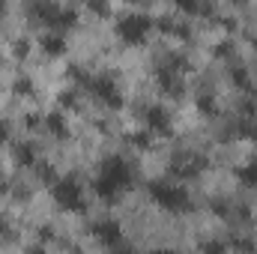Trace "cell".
<instances>
[{
    "label": "cell",
    "instance_id": "6da1fadb",
    "mask_svg": "<svg viewBox=\"0 0 257 254\" xmlns=\"http://www.w3.org/2000/svg\"><path fill=\"white\" fill-rule=\"evenodd\" d=\"M128 180H132L128 165L120 156H111V159L102 165V174H99V180H96V191H99V197L114 200V197L128 186Z\"/></svg>",
    "mask_w": 257,
    "mask_h": 254
},
{
    "label": "cell",
    "instance_id": "7a4b0ae2",
    "mask_svg": "<svg viewBox=\"0 0 257 254\" xmlns=\"http://www.w3.org/2000/svg\"><path fill=\"white\" fill-rule=\"evenodd\" d=\"M150 197L162 209H168V212H186L192 206L189 191H183L180 186H174V183H150Z\"/></svg>",
    "mask_w": 257,
    "mask_h": 254
},
{
    "label": "cell",
    "instance_id": "4fadbf2b",
    "mask_svg": "<svg viewBox=\"0 0 257 254\" xmlns=\"http://www.w3.org/2000/svg\"><path fill=\"white\" fill-rule=\"evenodd\" d=\"M30 90H33V81H30V78H18V81H15V93L24 96V93H30Z\"/></svg>",
    "mask_w": 257,
    "mask_h": 254
},
{
    "label": "cell",
    "instance_id": "9c48e42d",
    "mask_svg": "<svg viewBox=\"0 0 257 254\" xmlns=\"http://www.w3.org/2000/svg\"><path fill=\"white\" fill-rule=\"evenodd\" d=\"M45 126L51 129L54 135H66V120H63V114H57V111L45 117Z\"/></svg>",
    "mask_w": 257,
    "mask_h": 254
},
{
    "label": "cell",
    "instance_id": "9a60e30c",
    "mask_svg": "<svg viewBox=\"0 0 257 254\" xmlns=\"http://www.w3.org/2000/svg\"><path fill=\"white\" fill-rule=\"evenodd\" d=\"M6 138H9V129H6L3 123H0V141H6Z\"/></svg>",
    "mask_w": 257,
    "mask_h": 254
},
{
    "label": "cell",
    "instance_id": "2e32d148",
    "mask_svg": "<svg viewBox=\"0 0 257 254\" xmlns=\"http://www.w3.org/2000/svg\"><path fill=\"white\" fill-rule=\"evenodd\" d=\"M27 254H45V251H42V248L36 245V248H30V251H27Z\"/></svg>",
    "mask_w": 257,
    "mask_h": 254
},
{
    "label": "cell",
    "instance_id": "52a82bcc",
    "mask_svg": "<svg viewBox=\"0 0 257 254\" xmlns=\"http://www.w3.org/2000/svg\"><path fill=\"white\" fill-rule=\"evenodd\" d=\"M147 126L153 129V132H171V120H168V111L162 108V105H153L150 111H147Z\"/></svg>",
    "mask_w": 257,
    "mask_h": 254
},
{
    "label": "cell",
    "instance_id": "30bf717a",
    "mask_svg": "<svg viewBox=\"0 0 257 254\" xmlns=\"http://www.w3.org/2000/svg\"><path fill=\"white\" fill-rule=\"evenodd\" d=\"M18 162H21V165H33V162H36V153H33L30 144H21V147H18Z\"/></svg>",
    "mask_w": 257,
    "mask_h": 254
},
{
    "label": "cell",
    "instance_id": "5b68a950",
    "mask_svg": "<svg viewBox=\"0 0 257 254\" xmlns=\"http://www.w3.org/2000/svg\"><path fill=\"white\" fill-rule=\"evenodd\" d=\"M102 102H108L111 108H120L123 105V99H120V90H117V84H114V78H108V75H99V78H90V84H87Z\"/></svg>",
    "mask_w": 257,
    "mask_h": 254
},
{
    "label": "cell",
    "instance_id": "8992f818",
    "mask_svg": "<svg viewBox=\"0 0 257 254\" xmlns=\"http://www.w3.org/2000/svg\"><path fill=\"white\" fill-rule=\"evenodd\" d=\"M93 233H96V239H102L105 245H120V239H123V230H120V224L114 221V218H105V221H96L93 224Z\"/></svg>",
    "mask_w": 257,
    "mask_h": 254
},
{
    "label": "cell",
    "instance_id": "ac0fdd59",
    "mask_svg": "<svg viewBox=\"0 0 257 254\" xmlns=\"http://www.w3.org/2000/svg\"><path fill=\"white\" fill-rule=\"evenodd\" d=\"M254 45H257V39H254Z\"/></svg>",
    "mask_w": 257,
    "mask_h": 254
},
{
    "label": "cell",
    "instance_id": "7c38bea8",
    "mask_svg": "<svg viewBox=\"0 0 257 254\" xmlns=\"http://www.w3.org/2000/svg\"><path fill=\"white\" fill-rule=\"evenodd\" d=\"M200 251H203V254H224V242H218V239L203 242V245H200Z\"/></svg>",
    "mask_w": 257,
    "mask_h": 254
},
{
    "label": "cell",
    "instance_id": "5bb4252c",
    "mask_svg": "<svg viewBox=\"0 0 257 254\" xmlns=\"http://www.w3.org/2000/svg\"><path fill=\"white\" fill-rule=\"evenodd\" d=\"M111 254H135V251L126 248V245H114V251H111Z\"/></svg>",
    "mask_w": 257,
    "mask_h": 254
},
{
    "label": "cell",
    "instance_id": "3957f363",
    "mask_svg": "<svg viewBox=\"0 0 257 254\" xmlns=\"http://www.w3.org/2000/svg\"><path fill=\"white\" fill-rule=\"evenodd\" d=\"M150 27H153V18L147 15V12H128L120 18V24H117V33L132 42V45H138V42H144V36L150 33Z\"/></svg>",
    "mask_w": 257,
    "mask_h": 254
},
{
    "label": "cell",
    "instance_id": "e0dca14e",
    "mask_svg": "<svg viewBox=\"0 0 257 254\" xmlns=\"http://www.w3.org/2000/svg\"><path fill=\"white\" fill-rule=\"evenodd\" d=\"M150 254H177V251H150Z\"/></svg>",
    "mask_w": 257,
    "mask_h": 254
},
{
    "label": "cell",
    "instance_id": "ba28073f",
    "mask_svg": "<svg viewBox=\"0 0 257 254\" xmlns=\"http://www.w3.org/2000/svg\"><path fill=\"white\" fill-rule=\"evenodd\" d=\"M39 45L45 48V54H63L66 39H63V33H57V30H48V33L39 39Z\"/></svg>",
    "mask_w": 257,
    "mask_h": 254
},
{
    "label": "cell",
    "instance_id": "277c9868",
    "mask_svg": "<svg viewBox=\"0 0 257 254\" xmlns=\"http://www.w3.org/2000/svg\"><path fill=\"white\" fill-rule=\"evenodd\" d=\"M54 200L63 206V209H81L84 206V197H81V186H78V180L75 177H63V180H57L54 183Z\"/></svg>",
    "mask_w": 257,
    "mask_h": 254
},
{
    "label": "cell",
    "instance_id": "8fae6325",
    "mask_svg": "<svg viewBox=\"0 0 257 254\" xmlns=\"http://www.w3.org/2000/svg\"><path fill=\"white\" fill-rule=\"evenodd\" d=\"M239 177H242L245 183H251V186H257V162H251L248 168H242V171H239Z\"/></svg>",
    "mask_w": 257,
    "mask_h": 254
}]
</instances>
